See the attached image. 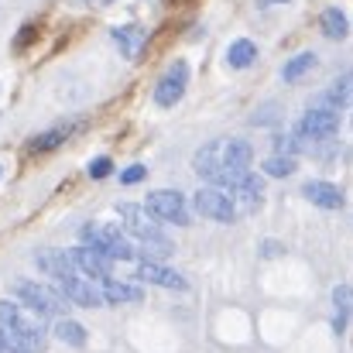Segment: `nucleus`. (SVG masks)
Instances as JSON below:
<instances>
[{
    "label": "nucleus",
    "mask_w": 353,
    "mask_h": 353,
    "mask_svg": "<svg viewBox=\"0 0 353 353\" xmlns=\"http://www.w3.org/2000/svg\"><path fill=\"white\" fill-rule=\"evenodd\" d=\"M0 330H7L28 353L45 350V330H41V323H34V319H31L21 305H14V302H0Z\"/></svg>",
    "instance_id": "f257e3e1"
},
{
    "label": "nucleus",
    "mask_w": 353,
    "mask_h": 353,
    "mask_svg": "<svg viewBox=\"0 0 353 353\" xmlns=\"http://www.w3.org/2000/svg\"><path fill=\"white\" fill-rule=\"evenodd\" d=\"M83 240H86V247L107 254L110 261H134L137 257V247L130 243V236L123 234L120 227H114V223H86L83 227Z\"/></svg>",
    "instance_id": "f03ea898"
},
{
    "label": "nucleus",
    "mask_w": 353,
    "mask_h": 353,
    "mask_svg": "<svg viewBox=\"0 0 353 353\" xmlns=\"http://www.w3.org/2000/svg\"><path fill=\"white\" fill-rule=\"evenodd\" d=\"M14 295L21 299V305L34 309L38 316H62L65 312V295L48 288V285H38V281H14Z\"/></svg>",
    "instance_id": "7ed1b4c3"
},
{
    "label": "nucleus",
    "mask_w": 353,
    "mask_h": 353,
    "mask_svg": "<svg viewBox=\"0 0 353 353\" xmlns=\"http://www.w3.org/2000/svg\"><path fill=\"white\" fill-rule=\"evenodd\" d=\"M148 216L158 220V223H175V227H185L192 216H189V206H185V196L175 192V189H158L148 196L144 203Z\"/></svg>",
    "instance_id": "20e7f679"
},
{
    "label": "nucleus",
    "mask_w": 353,
    "mask_h": 353,
    "mask_svg": "<svg viewBox=\"0 0 353 353\" xmlns=\"http://www.w3.org/2000/svg\"><path fill=\"white\" fill-rule=\"evenodd\" d=\"M336 130H340V114L336 110L312 107V110L302 114L299 127H295V137H302V141H330Z\"/></svg>",
    "instance_id": "39448f33"
},
{
    "label": "nucleus",
    "mask_w": 353,
    "mask_h": 353,
    "mask_svg": "<svg viewBox=\"0 0 353 353\" xmlns=\"http://www.w3.org/2000/svg\"><path fill=\"white\" fill-rule=\"evenodd\" d=\"M196 210L213 220V223H234L236 220V210H234V196L220 185H206L196 192Z\"/></svg>",
    "instance_id": "423d86ee"
},
{
    "label": "nucleus",
    "mask_w": 353,
    "mask_h": 353,
    "mask_svg": "<svg viewBox=\"0 0 353 353\" xmlns=\"http://www.w3.org/2000/svg\"><path fill=\"white\" fill-rule=\"evenodd\" d=\"M220 161H223V182H220V189H234V182L250 168V161H254V151H250V144L247 141H220Z\"/></svg>",
    "instance_id": "0eeeda50"
},
{
    "label": "nucleus",
    "mask_w": 353,
    "mask_h": 353,
    "mask_svg": "<svg viewBox=\"0 0 353 353\" xmlns=\"http://www.w3.org/2000/svg\"><path fill=\"white\" fill-rule=\"evenodd\" d=\"M185 86H189V65H185V59H179V62H172V65L165 69V76L158 79V86H154V103H158V107H175V103L182 100Z\"/></svg>",
    "instance_id": "6e6552de"
},
{
    "label": "nucleus",
    "mask_w": 353,
    "mask_h": 353,
    "mask_svg": "<svg viewBox=\"0 0 353 353\" xmlns=\"http://www.w3.org/2000/svg\"><path fill=\"white\" fill-rule=\"evenodd\" d=\"M117 213H120V220H123V227H127V234L137 236L141 243H148V240H161V236H165V234H161V227H158V220H151L144 206L120 203Z\"/></svg>",
    "instance_id": "1a4fd4ad"
},
{
    "label": "nucleus",
    "mask_w": 353,
    "mask_h": 353,
    "mask_svg": "<svg viewBox=\"0 0 353 353\" xmlns=\"http://www.w3.org/2000/svg\"><path fill=\"white\" fill-rule=\"evenodd\" d=\"M69 254V261H72V268H76V274H83V278H110V271H114V261L107 257V254H100V250H93V247H72V250H65Z\"/></svg>",
    "instance_id": "9d476101"
},
{
    "label": "nucleus",
    "mask_w": 353,
    "mask_h": 353,
    "mask_svg": "<svg viewBox=\"0 0 353 353\" xmlns=\"http://www.w3.org/2000/svg\"><path fill=\"white\" fill-rule=\"evenodd\" d=\"M134 274L148 285H158V288H172V292H185V278L175 271V268H165L161 261H137Z\"/></svg>",
    "instance_id": "9b49d317"
},
{
    "label": "nucleus",
    "mask_w": 353,
    "mask_h": 353,
    "mask_svg": "<svg viewBox=\"0 0 353 353\" xmlns=\"http://www.w3.org/2000/svg\"><path fill=\"white\" fill-rule=\"evenodd\" d=\"M59 285H62V295H65V302H76V305H86V309H97V305H103V292L90 281V278H83V274H69V278H59Z\"/></svg>",
    "instance_id": "f8f14e48"
},
{
    "label": "nucleus",
    "mask_w": 353,
    "mask_h": 353,
    "mask_svg": "<svg viewBox=\"0 0 353 353\" xmlns=\"http://www.w3.org/2000/svg\"><path fill=\"white\" fill-rule=\"evenodd\" d=\"M234 196H236L234 199L236 213H254V210L261 206V199H264V182H261V175L243 172L234 182Z\"/></svg>",
    "instance_id": "ddd939ff"
},
{
    "label": "nucleus",
    "mask_w": 353,
    "mask_h": 353,
    "mask_svg": "<svg viewBox=\"0 0 353 353\" xmlns=\"http://www.w3.org/2000/svg\"><path fill=\"white\" fill-rule=\"evenodd\" d=\"M196 172L206 179V182H213V185H220L223 182V161H220V141H210V144H203L199 151H196Z\"/></svg>",
    "instance_id": "4468645a"
},
{
    "label": "nucleus",
    "mask_w": 353,
    "mask_h": 353,
    "mask_svg": "<svg viewBox=\"0 0 353 353\" xmlns=\"http://www.w3.org/2000/svg\"><path fill=\"white\" fill-rule=\"evenodd\" d=\"M302 192L312 206H323V210H340L343 206V192L333 182H305Z\"/></svg>",
    "instance_id": "2eb2a0df"
},
{
    "label": "nucleus",
    "mask_w": 353,
    "mask_h": 353,
    "mask_svg": "<svg viewBox=\"0 0 353 353\" xmlns=\"http://www.w3.org/2000/svg\"><path fill=\"white\" fill-rule=\"evenodd\" d=\"M323 107H330V110H340V107H353V72H343L330 90H326V97L319 100Z\"/></svg>",
    "instance_id": "dca6fc26"
},
{
    "label": "nucleus",
    "mask_w": 353,
    "mask_h": 353,
    "mask_svg": "<svg viewBox=\"0 0 353 353\" xmlns=\"http://www.w3.org/2000/svg\"><path fill=\"white\" fill-rule=\"evenodd\" d=\"M34 261H38L41 271H48V274H55V278H69V274H76V268H72V261H69L65 250H38Z\"/></svg>",
    "instance_id": "f3484780"
},
{
    "label": "nucleus",
    "mask_w": 353,
    "mask_h": 353,
    "mask_svg": "<svg viewBox=\"0 0 353 353\" xmlns=\"http://www.w3.org/2000/svg\"><path fill=\"white\" fill-rule=\"evenodd\" d=\"M100 292H103V302H114V305H120V302H141V295H144L137 285L114 281V278H107V281L100 285Z\"/></svg>",
    "instance_id": "a211bd4d"
},
{
    "label": "nucleus",
    "mask_w": 353,
    "mask_h": 353,
    "mask_svg": "<svg viewBox=\"0 0 353 353\" xmlns=\"http://www.w3.org/2000/svg\"><path fill=\"white\" fill-rule=\"evenodd\" d=\"M319 28H323V34H326V38H333V41L347 38V31H350V24H347L343 10H336V7L323 10V17H319Z\"/></svg>",
    "instance_id": "6ab92c4d"
},
{
    "label": "nucleus",
    "mask_w": 353,
    "mask_h": 353,
    "mask_svg": "<svg viewBox=\"0 0 353 353\" xmlns=\"http://www.w3.org/2000/svg\"><path fill=\"white\" fill-rule=\"evenodd\" d=\"M254 59H257V48H254V41H247V38H240L230 45V52H227V62L234 65V69H247V65H254Z\"/></svg>",
    "instance_id": "aec40b11"
},
{
    "label": "nucleus",
    "mask_w": 353,
    "mask_h": 353,
    "mask_svg": "<svg viewBox=\"0 0 353 353\" xmlns=\"http://www.w3.org/2000/svg\"><path fill=\"white\" fill-rule=\"evenodd\" d=\"M114 38H117L120 52H123L127 59H134V55L141 52V45H144V31H141V28H117Z\"/></svg>",
    "instance_id": "412c9836"
},
{
    "label": "nucleus",
    "mask_w": 353,
    "mask_h": 353,
    "mask_svg": "<svg viewBox=\"0 0 353 353\" xmlns=\"http://www.w3.org/2000/svg\"><path fill=\"white\" fill-rule=\"evenodd\" d=\"M55 340H62L69 347H83L86 343V330L79 323H72V319H59L55 323Z\"/></svg>",
    "instance_id": "4be33fe9"
},
{
    "label": "nucleus",
    "mask_w": 353,
    "mask_h": 353,
    "mask_svg": "<svg viewBox=\"0 0 353 353\" xmlns=\"http://www.w3.org/2000/svg\"><path fill=\"white\" fill-rule=\"evenodd\" d=\"M312 69H316V55H312V52H302L299 59H292V62L281 69V76H285L288 83H295V79H302V76L312 72Z\"/></svg>",
    "instance_id": "5701e85b"
},
{
    "label": "nucleus",
    "mask_w": 353,
    "mask_h": 353,
    "mask_svg": "<svg viewBox=\"0 0 353 353\" xmlns=\"http://www.w3.org/2000/svg\"><path fill=\"white\" fill-rule=\"evenodd\" d=\"M292 172H295V158H292V154H271V158H264V175L285 179V175H292Z\"/></svg>",
    "instance_id": "b1692460"
},
{
    "label": "nucleus",
    "mask_w": 353,
    "mask_h": 353,
    "mask_svg": "<svg viewBox=\"0 0 353 353\" xmlns=\"http://www.w3.org/2000/svg\"><path fill=\"white\" fill-rule=\"evenodd\" d=\"M69 134V127H59V130H48V134H41V137H34L31 141V151H48V148H55V144H62V137Z\"/></svg>",
    "instance_id": "393cba45"
},
{
    "label": "nucleus",
    "mask_w": 353,
    "mask_h": 353,
    "mask_svg": "<svg viewBox=\"0 0 353 353\" xmlns=\"http://www.w3.org/2000/svg\"><path fill=\"white\" fill-rule=\"evenodd\" d=\"M114 172V161L110 158H97L93 165H90V179H107Z\"/></svg>",
    "instance_id": "a878e982"
},
{
    "label": "nucleus",
    "mask_w": 353,
    "mask_h": 353,
    "mask_svg": "<svg viewBox=\"0 0 353 353\" xmlns=\"http://www.w3.org/2000/svg\"><path fill=\"white\" fill-rule=\"evenodd\" d=\"M144 175H148V172H144V165H130V168H123V172H120V182H123V185H134V182H141Z\"/></svg>",
    "instance_id": "bb28decb"
},
{
    "label": "nucleus",
    "mask_w": 353,
    "mask_h": 353,
    "mask_svg": "<svg viewBox=\"0 0 353 353\" xmlns=\"http://www.w3.org/2000/svg\"><path fill=\"white\" fill-rule=\"evenodd\" d=\"M0 353H28V350H24L7 330H0Z\"/></svg>",
    "instance_id": "cd10ccee"
},
{
    "label": "nucleus",
    "mask_w": 353,
    "mask_h": 353,
    "mask_svg": "<svg viewBox=\"0 0 353 353\" xmlns=\"http://www.w3.org/2000/svg\"><path fill=\"white\" fill-rule=\"evenodd\" d=\"M353 302V288H336V305H340V312H347Z\"/></svg>",
    "instance_id": "c85d7f7f"
},
{
    "label": "nucleus",
    "mask_w": 353,
    "mask_h": 353,
    "mask_svg": "<svg viewBox=\"0 0 353 353\" xmlns=\"http://www.w3.org/2000/svg\"><path fill=\"white\" fill-rule=\"evenodd\" d=\"M264 3H292V0H264Z\"/></svg>",
    "instance_id": "c756f323"
},
{
    "label": "nucleus",
    "mask_w": 353,
    "mask_h": 353,
    "mask_svg": "<svg viewBox=\"0 0 353 353\" xmlns=\"http://www.w3.org/2000/svg\"><path fill=\"white\" fill-rule=\"evenodd\" d=\"M0 175H3V168H0Z\"/></svg>",
    "instance_id": "7c9ffc66"
}]
</instances>
